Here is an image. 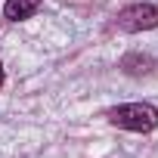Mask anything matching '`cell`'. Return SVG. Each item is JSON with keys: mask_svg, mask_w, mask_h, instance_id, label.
Returning a JSON list of instances; mask_svg holds the SVG:
<instances>
[{"mask_svg": "<svg viewBox=\"0 0 158 158\" xmlns=\"http://www.w3.org/2000/svg\"><path fill=\"white\" fill-rule=\"evenodd\" d=\"M109 121L115 127H124V130H136V133H149L155 124H158V109L149 106V102H127V106H118L109 112Z\"/></svg>", "mask_w": 158, "mask_h": 158, "instance_id": "cell-1", "label": "cell"}, {"mask_svg": "<svg viewBox=\"0 0 158 158\" xmlns=\"http://www.w3.org/2000/svg\"><path fill=\"white\" fill-rule=\"evenodd\" d=\"M115 25L121 31H149L158 25V6L152 3H133V6H124L118 16H115Z\"/></svg>", "mask_w": 158, "mask_h": 158, "instance_id": "cell-2", "label": "cell"}, {"mask_svg": "<svg viewBox=\"0 0 158 158\" xmlns=\"http://www.w3.org/2000/svg\"><path fill=\"white\" fill-rule=\"evenodd\" d=\"M37 10H40V0H6V3H3V16H6L10 22L31 19Z\"/></svg>", "mask_w": 158, "mask_h": 158, "instance_id": "cell-3", "label": "cell"}, {"mask_svg": "<svg viewBox=\"0 0 158 158\" xmlns=\"http://www.w3.org/2000/svg\"><path fill=\"white\" fill-rule=\"evenodd\" d=\"M0 84H3V62H0Z\"/></svg>", "mask_w": 158, "mask_h": 158, "instance_id": "cell-4", "label": "cell"}]
</instances>
